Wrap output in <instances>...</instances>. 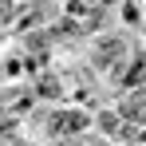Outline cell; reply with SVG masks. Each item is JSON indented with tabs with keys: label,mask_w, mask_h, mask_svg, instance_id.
I'll return each instance as SVG.
<instances>
[{
	"label": "cell",
	"mask_w": 146,
	"mask_h": 146,
	"mask_svg": "<svg viewBox=\"0 0 146 146\" xmlns=\"http://www.w3.org/2000/svg\"><path fill=\"white\" fill-rule=\"evenodd\" d=\"M87 126V115L83 111H59L55 119H51V134H75V130H83Z\"/></svg>",
	"instance_id": "obj_1"
},
{
	"label": "cell",
	"mask_w": 146,
	"mask_h": 146,
	"mask_svg": "<svg viewBox=\"0 0 146 146\" xmlns=\"http://www.w3.org/2000/svg\"><path fill=\"white\" fill-rule=\"evenodd\" d=\"M59 146H75V142H59Z\"/></svg>",
	"instance_id": "obj_2"
}]
</instances>
